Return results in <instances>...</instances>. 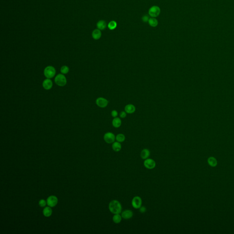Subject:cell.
<instances>
[{
    "label": "cell",
    "mask_w": 234,
    "mask_h": 234,
    "mask_svg": "<svg viewBox=\"0 0 234 234\" xmlns=\"http://www.w3.org/2000/svg\"><path fill=\"white\" fill-rule=\"evenodd\" d=\"M102 36L101 31L98 29H96L93 30L92 33V38L95 40H98L100 39Z\"/></svg>",
    "instance_id": "14"
},
{
    "label": "cell",
    "mask_w": 234,
    "mask_h": 234,
    "mask_svg": "<svg viewBox=\"0 0 234 234\" xmlns=\"http://www.w3.org/2000/svg\"><path fill=\"white\" fill-rule=\"evenodd\" d=\"M116 139L117 141L120 143L123 142L125 139V136L123 133H119L116 136Z\"/></svg>",
    "instance_id": "22"
},
{
    "label": "cell",
    "mask_w": 234,
    "mask_h": 234,
    "mask_svg": "<svg viewBox=\"0 0 234 234\" xmlns=\"http://www.w3.org/2000/svg\"><path fill=\"white\" fill-rule=\"evenodd\" d=\"M208 162L209 165L212 167L216 166L217 165V161L216 159L213 157H209L208 160Z\"/></svg>",
    "instance_id": "21"
},
{
    "label": "cell",
    "mask_w": 234,
    "mask_h": 234,
    "mask_svg": "<svg viewBox=\"0 0 234 234\" xmlns=\"http://www.w3.org/2000/svg\"><path fill=\"white\" fill-rule=\"evenodd\" d=\"M127 116V113L125 111H122L119 114V116L121 118H125Z\"/></svg>",
    "instance_id": "27"
},
{
    "label": "cell",
    "mask_w": 234,
    "mask_h": 234,
    "mask_svg": "<svg viewBox=\"0 0 234 234\" xmlns=\"http://www.w3.org/2000/svg\"><path fill=\"white\" fill-rule=\"evenodd\" d=\"M43 213L44 216L49 217L51 216L52 214V210L51 209V207H47L43 209Z\"/></svg>",
    "instance_id": "17"
},
{
    "label": "cell",
    "mask_w": 234,
    "mask_h": 234,
    "mask_svg": "<svg viewBox=\"0 0 234 234\" xmlns=\"http://www.w3.org/2000/svg\"><path fill=\"white\" fill-rule=\"evenodd\" d=\"M111 115L113 118H116L118 115V113L115 110H113L111 112Z\"/></svg>",
    "instance_id": "26"
},
{
    "label": "cell",
    "mask_w": 234,
    "mask_h": 234,
    "mask_svg": "<svg viewBox=\"0 0 234 234\" xmlns=\"http://www.w3.org/2000/svg\"><path fill=\"white\" fill-rule=\"evenodd\" d=\"M53 86V83L52 81L50 79H46L43 81V87L46 90H50L52 88Z\"/></svg>",
    "instance_id": "11"
},
{
    "label": "cell",
    "mask_w": 234,
    "mask_h": 234,
    "mask_svg": "<svg viewBox=\"0 0 234 234\" xmlns=\"http://www.w3.org/2000/svg\"><path fill=\"white\" fill-rule=\"evenodd\" d=\"M56 70L52 66H48L44 70V74L46 78L51 79L53 78L56 74Z\"/></svg>",
    "instance_id": "2"
},
{
    "label": "cell",
    "mask_w": 234,
    "mask_h": 234,
    "mask_svg": "<svg viewBox=\"0 0 234 234\" xmlns=\"http://www.w3.org/2000/svg\"><path fill=\"white\" fill-rule=\"evenodd\" d=\"M144 165L146 168L151 170L155 168L156 166V162L152 159H146L144 162Z\"/></svg>",
    "instance_id": "6"
},
{
    "label": "cell",
    "mask_w": 234,
    "mask_h": 234,
    "mask_svg": "<svg viewBox=\"0 0 234 234\" xmlns=\"http://www.w3.org/2000/svg\"><path fill=\"white\" fill-rule=\"evenodd\" d=\"M125 111L126 112V113H128V114H132L135 112L136 108L135 106H134L133 104H129L127 105L125 107Z\"/></svg>",
    "instance_id": "12"
},
{
    "label": "cell",
    "mask_w": 234,
    "mask_h": 234,
    "mask_svg": "<svg viewBox=\"0 0 234 234\" xmlns=\"http://www.w3.org/2000/svg\"><path fill=\"white\" fill-rule=\"evenodd\" d=\"M112 124L114 128H118L120 127L122 124L121 119L118 117L114 118L112 121Z\"/></svg>",
    "instance_id": "15"
},
{
    "label": "cell",
    "mask_w": 234,
    "mask_h": 234,
    "mask_svg": "<svg viewBox=\"0 0 234 234\" xmlns=\"http://www.w3.org/2000/svg\"><path fill=\"white\" fill-rule=\"evenodd\" d=\"M55 82L56 84L60 86H65L67 83L66 77L62 74H58L55 78Z\"/></svg>",
    "instance_id": "3"
},
{
    "label": "cell",
    "mask_w": 234,
    "mask_h": 234,
    "mask_svg": "<svg viewBox=\"0 0 234 234\" xmlns=\"http://www.w3.org/2000/svg\"><path fill=\"white\" fill-rule=\"evenodd\" d=\"M122 217L119 214H114L113 217V220L114 223L119 224L122 221Z\"/></svg>",
    "instance_id": "19"
},
{
    "label": "cell",
    "mask_w": 234,
    "mask_h": 234,
    "mask_svg": "<svg viewBox=\"0 0 234 234\" xmlns=\"http://www.w3.org/2000/svg\"><path fill=\"white\" fill-rule=\"evenodd\" d=\"M131 204L134 209H139L142 206V199L140 197L135 196L132 199Z\"/></svg>",
    "instance_id": "4"
},
{
    "label": "cell",
    "mask_w": 234,
    "mask_h": 234,
    "mask_svg": "<svg viewBox=\"0 0 234 234\" xmlns=\"http://www.w3.org/2000/svg\"><path fill=\"white\" fill-rule=\"evenodd\" d=\"M97 26L98 29L103 30L105 29L107 27V23L105 21L100 20L97 23Z\"/></svg>",
    "instance_id": "18"
},
{
    "label": "cell",
    "mask_w": 234,
    "mask_h": 234,
    "mask_svg": "<svg viewBox=\"0 0 234 234\" xmlns=\"http://www.w3.org/2000/svg\"><path fill=\"white\" fill-rule=\"evenodd\" d=\"M121 216L123 219H129L133 216V212L131 210L126 209L121 212Z\"/></svg>",
    "instance_id": "10"
},
{
    "label": "cell",
    "mask_w": 234,
    "mask_h": 234,
    "mask_svg": "<svg viewBox=\"0 0 234 234\" xmlns=\"http://www.w3.org/2000/svg\"><path fill=\"white\" fill-rule=\"evenodd\" d=\"M139 211L141 213H145L146 211V208L144 206H141L139 209Z\"/></svg>",
    "instance_id": "29"
},
{
    "label": "cell",
    "mask_w": 234,
    "mask_h": 234,
    "mask_svg": "<svg viewBox=\"0 0 234 234\" xmlns=\"http://www.w3.org/2000/svg\"><path fill=\"white\" fill-rule=\"evenodd\" d=\"M97 105L101 108H104L108 106V102L105 98H99L96 101Z\"/></svg>",
    "instance_id": "9"
},
{
    "label": "cell",
    "mask_w": 234,
    "mask_h": 234,
    "mask_svg": "<svg viewBox=\"0 0 234 234\" xmlns=\"http://www.w3.org/2000/svg\"><path fill=\"white\" fill-rule=\"evenodd\" d=\"M150 25L152 27H156L158 25V22L156 18H150L148 21Z\"/></svg>",
    "instance_id": "20"
},
{
    "label": "cell",
    "mask_w": 234,
    "mask_h": 234,
    "mask_svg": "<svg viewBox=\"0 0 234 234\" xmlns=\"http://www.w3.org/2000/svg\"><path fill=\"white\" fill-rule=\"evenodd\" d=\"M58 199L56 197L52 195L49 197L47 200V204L49 206L54 207L58 204Z\"/></svg>",
    "instance_id": "8"
},
{
    "label": "cell",
    "mask_w": 234,
    "mask_h": 234,
    "mask_svg": "<svg viewBox=\"0 0 234 234\" xmlns=\"http://www.w3.org/2000/svg\"><path fill=\"white\" fill-rule=\"evenodd\" d=\"M161 13V9L160 8L156 6H154L150 8L149 10V14L152 18H155L158 16Z\"/></svg>",
    "instance_id": "5"
},
{
    "label": "cell",
    "mask_w": 234,
    "mask_h": 234,
    "mask_svg": "<svg viewBox=\"0 0 234 234\" xmlns=\"http://www.w3.org/2000/svg\"><path fill=\"white\" fill-rule=\"evenodd\" d=\"M39 205L41 207H44L46 206L47 202H46L45 200L44 199H41L39 201Z\"/></svg>",
    "instance_id": "25"
},
{
    "label": "cell",
    "mask_w": 234,
    "mask_h": 234,
    "mask_svg": "<svg viewBox=\"0 0 234 234\" xmlns=\"http://www.w3.org/2000/svg\"><path fill=\"white\" fill-rule=\"evenodd\" d=\"M142 20L144 22H148L149 20V17L147 15H144L143 17H142Z\"/></svg>",
    "instance_id": "28"
},
{
    "label": "cell",
    "mask_w": 234,
    "mask_h": 234,
    "mask_svg": "<svg viewBox=\"0 0 234 234\" xmlns=\"http://www.w3.org/2000/svg\"><path fill=\"white\" fill-rule=\"evenodd\" d=\"M69 71V69L68 66H63L61 68V72L62 74H66L68 73Z\"/></svg>",
    "instance_id": "24"
},
{
    "label": "cell",
    "mask_w": 234,
    "mask_h": 234,
    "mask_svg": "<svg viewBox=\"0 0 234 234\" xmlns=\"http://www.w3.org/2000/svg\"><path fill=\"white\" fill-rule=\"evenodd\" d=\"M117 26V23L114 21H112L108 24V28L110 30H113L116 28Z\"/></svg>",
    "instance_id": "23"
},
{
    "label": "cell",
    "mask_w": 234,
    "mask_h": 234,
    "mask_svg": "<svg viewBox=\"0 0 234 234\" xmlns=\"http://www.w3.org/2000/svg\"><path fill=\"white\" fill-rule=\"evenodd\" d=\"M108 208L112 214H120L122 211V206L121 203L117 200L111 201L109 204Z\"/></svg>",
    "instance_id": "1"
},
{
    "label": "cell",
    "mask_w": 234,
    "mask_h": 234,
    "mask_svg": "<svg viewBox=\"0 0 234 234\" xmlns=\"http://www.w3.org/2000/svg\"><path fill=\"white\" fill-rule=\"evenodd\" d=\"M103 138L104 141H105L106 143L112 144L115 142L116 137L113 133L107 132L104 134Z\"/></svg>",
    "instance_id": "7"
},
{
    "label": "cell",
    "mask_w": 234,
    "mask_h": 234,
    "mask_svg": "<svg viewBox=\"0 0 234 234\" xmlns=\"http://www.w3.org/2000/svg\"><path fill=\"white\" fill-rule=\"evenodd\" d=\"M151 152L150 151L147 149H144L141 153V158L144 160H146V159L149 158L150 156Z\"/></svg>",
    "instance_id": "13"
},
{
    "label": "cell",
    "mask_w": 234,
    "mask_h": 234,
    "mask_svg": "<svg viewBox=\"0 0 234 234\" xmlns=\"http://www.w3.org/2000/svg\"><path fill=\"white\" fill-rule=\"evenodd\" d=\"M112 149L113 151L115 152H118L120 151L122 149V145L121 143L119 142H114L112 145Z\"/></svg>",
    "instance_id": "16"
}]
</instances>
